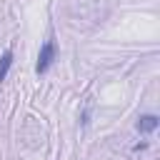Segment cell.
<instances>
[{"mask_svg": "<svg viewBox=\"0 0 160 160\" xmlns=\"http://www.w3.org/2000/svg\"><path fill=\"white\" fill-rule=\"evenodd\" d=\"M55 55H58V45H55V40L50 38V40H45V42H42V48H40V52H38L35 72H38V75L48 72V70H50V65L55 62Z\"/></svg>", "mask_w": 160, "mask_h": 160, "instance_id": "6da1fadb", "label": "cell"}, {"mask_svg": "<svg viewBox=\"0 0 160 160\" xmlns=\"http://www.w3.org/2000/svg\"><path fill=\"white\" fill-rule=\"evenodd\" d=\"M155 128H158V115L148 112V115H140L138 118V130L140 132H152Z\"/></svg>", "mask_w": 160, "mask_h": 160, "instance_id": "7a4b0ae2", "label": "cell"}, {"mask_svg": "<svg viewBox=\"0 0 160 160\" xmlns=\"http://www.w3.org/2000/svg\"><path fill=\"white\" fill-rule=\"evenodd\" d=\"M10 65H12V50H5V52L0 55V82L8 78V70H10Z\"/></svg>", "mask_w": 160, "mask_h": 160, "instance_id": "3957f363", "label": "cell"}]
</instances>
